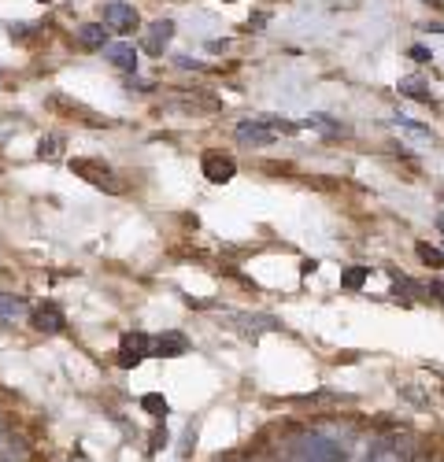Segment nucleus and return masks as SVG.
Here are the masks:
<instances>
[{"label":"nucleus","mask_w":444,"mask_h":462,"mask_svg":"<svg viewBox=\"0 0 444 462\" xmlns=\"http://www.w3.org/2000/svg\"><path fill=\"white\" fill-rule=\"evenodd\" d=\"M400 93H407V97H415V100H422V104H430V100H433L430 93H422V82H415V79H407V82H400Z\"/></svg>","instance_id":"obj_19"},{"label":"nucleus","mask_w":444,"mask_h":462,"mask_svg":"<svg viewBox=\"0 0 444 462\" xmlns=\"http://www.w3.org/2000/svg\"><path fill=\"white\" fill-rule=\"evenodd\" d=\"M23 319H30L26 300H23V296H15V292H0V322L15 326V322H23Z\"/></svg>","instance_id":"obj_11"},{"label":"nucleus","mask_w":444,"mask_h":462,"mask_svg":"<svg viewBox=\"0 0 444 462\" xmlns=\"http://www.w3.org/2000/svg\"><path fill=\"white\" fill-rule=\"evenodd\" d=\"M412 60H419V63H426V60H433V56H430V52H426L422 45H415V49H412Z\"/></svg>","instance_id":"obj_22"},{"label":"nucleus","mask_w":444,"mask_h":462,"mask_svg":"<svg viewBox=\"0 0 444 462\" xmlns=\"http://www.w3.org/2000/svg\"><path fill=\"white\" fill-rule=\"evenodd\" d=\"M304 126H311V130H319V134H326V137H341L348 126L345 123H338L333 115H322V111H311L308 119H304Z\"/></svg>","instance_id":"obj_12"},{"label":"nucleus","mask_w":444,"mask_h":462,"mask_svg":"<svg viewBox=\"0 0 444 462\" xmlns=\"http://www.w3.org/2000/svg\"><path fill=\"white\" fill-rule=\"evenodd\" d=\"M366 278H370V266H348V271L341 274V289L359 292V289L366 285Z\"/></svg>","instance_id":"obj_15"},{"label":"nucleus","mask_w":444,"mask_h":462,"mask_svg":"<svg viewBox=\"0 0 444 462\" xmlns=\"http://www.w3.org/2000/svg\"><path fill=\"white\" fill-rule=\"evenodd\" d=\"M37 5H52V0H37Z\"/></svg>","instance_id":"obj_26"},{"label":"nucleus","mask_w":444,"mask_h":462,"mask_svg":"<svg viewBox=\"0 0 444 462\" xmlns=\"http://www.w3.org/2000/svg\"><path fill=\"white\" fill-rule=\"evenodd\" d=\"M104 60H107L111 67L126 70V74L137 70V49H134L130 42H107V45H104Z\"/></svg>","instance_id":"obj_10"},{"label":"nucleus","mask_w":444,"mask_h":462,"mask_svg":"<svg viewBox=\"0 0 444 462\" xmlns=\"http://www.w3.org/2000/svg\"><path fill=\"white\" fill-rule=\"evenodd\" d=\"M171 37H174V23L171 19H156L153 26L141 33V49L148 56H163V49L171 45Z\"/></svg>","instance_id":"obj_6"},{"label":"nucleus","mask_w":444,"mask_h":462,"mask_svg":"<svg viewBox=\"0 0 444 462\" xmlns=\"http://www.w3.org/2000/svg\"><path fill=\"white\" fill-rule=\"evenodd\" d=\"M148 356H153V337L141 333V329L123 333V340H119V366H123V370L141 366Z\"/></svg>","instance_id":"obj_3"},{"label":"nucleus","mask_w":444,"mask_h":462,"mask_svg":"<svg viewBox=\"0 0 444 462\" xmlns=\"http://www.w3.org/2000/svg\"><path fill=\"white\" fill-rule=\"evenodd\" d=\"M185 352H190V337L178 333V329H167V333L153 337V356H160V359H178Z\"/></svg>","instance_id":"obj_8"},{"label":"nucleus","mask_w":444,"mask_h":462,"mask_svg":"<svg viewBox=\"0 0 444 462\" xmlns=\"http://www.w3.org/2000/svg\"><path fill=\"white\" fill-rule=\"evenodd\" d=\"M100 23L107 30H116V33H134L141 30V15L134 5H126V0H107V5L100 8Z\"/></svg>","instance_id":"obj_2"},{"label":"nucleus","mask_w":444,"mask_h":462,"mask_svg":"<svg viewBox=\"0 0 444 462\" xmlns=\"http://www.w3.org/2000/svg\"><path fill=\"white\" fill-rule=\"evenodd\" d=\"M426 30H433V33H444V23H433V26H426Z\"/></svg>","instance_id":"obj_23"},{"label":"nucleus","mask_w":444,"mask_h":462,"mask_svg":"<svg viewBox=\"0 0 444 462\" xmlns=\"http://www.w3.org/2000/svg\"><path fill=\"white\" fill-rule=\"evenodd\" d=\"M107 33L111 30L104 23H82L79 30H74V42H79V49H86V52H104Z\"/></svg>","instance_id":"obj_9"},{"label":"nucleus","mask_w":444,"mask_h":462,"mask_svg":"<svg viewBox=\"0 0 444 462\" xmlns=\"http://www.w3.org/2000/svg\"><path fill=\"white\" fill-rule=\"evenodd\" d=\"M396 130H400L403 137H412L415 144H433V134H430L426 126L412 123V119H407V115H396Z\"/></svg>","instance_id":"obj_14"},{"label":"nucleus","mask_w":444,"mask_h":462,"mask_svg":"<svg viewBox=\"0 0 444 462\" xmlns=\"http://www.w3.org/2000/svg\"><path fill=\"white\" fill-rule=\"evenodd\" d=\"M49 104H52V107H67L70 115H86V123H89V126H107V119H100V115H97V111H89V107H82V104H74V100H67L63 93H56V97H52Z\"/></svg>","instance_id":"obj_13"},{"label":"nucleus","mask_w":444,"mask_h":462,"mask_svg":"<svg viewBox=\"0 0 444 462\" xmlns=\"http://www.w3.org/2000/svg\"><path fill=\"white\" fill-rule=\"evenodd\" d=\"M141 407H144V411H153L156 418H167V411H171V407H167V400H163V396H156V393L141 396Z\"/></svg>","instance_id":"obj_18"},{"label":"nucleus","mask_w":444,"mask_h":462,"mask_svg":"<svg viewBox=\"0 0 444 462\" xmlns=\"http://www.w3.org/2000/svg\"><path fill=\"white\" fill-rule=\"evenodd\" d=\"M222 5H234V0H222Z\"/></svg>","instance_id":"obj_27"},{"label":"nucleus","mask_w":444,"mask_h":462,"mask_svg":"<svg viewBox=\"0 0 444 462\" xmlns=\"http://www.w3.org/2000/svg\"><path fill=\"white\" fill-rule=\"evenodd\" d=\"M30 326L37 329V333H45V337H52V333H63V326H67V315L60 311V303H42L37 311H30Z\"/></svg>","instance_id":"obj_5"},{"label":"nucleus","mask_w":444,"mask_h":462,"mask_svg":"<svg viewBox=\"0 0 444 462\" xmlns=\"http://www.w3.org/2000/svg\"><path fill=\"white\" fill-rule=\"evenodd\" d=\"M426 5H433V8H440V0H426Z\"/></svg>","instance_id":"obj_25"},{"label":"nucleus","mask_w":444,"mask_h":462,"mask_svg":"<svg viewBox=\"0 0 444 462\" xmlns=\"http://www.w3.org/2000/svg\"><path fill=\"white\" fill-rule=\"evenodd\" d=\"M60 152H63V137L60 134H49V137H42V144H37V156L42 160H60Z\"/></svg>","instance_id":"obj_17"},{"label":"nucleus","mask_w":444,"mask_h":462,"mask_svg":"<svg viewBox=\"0 0 444 462\" xmlns=\"http://www.w3.org/2000/svg\"><path fill=\"white\" fill-rule=\"evenodd\" d=\"M234 137L241 141V144H252V148H267V144H274L278 141V134L271 130V126H264L259 119H248V123H237V130H234Z\"/></svg>","instance_id":"obj_7"},{"label":"nucleus","mask_w":444,"mask_h":462,"mask_svg":"<svg viewBox=\"0 0 444 462\" xmlns=\"http://www.w3.org/2000/svg\"><path fill=\"white\" fill-rule=\"evenodd\" d=\"M415 255H419L426 266H433V271H440V266H444V252L433 248L430 241H419V245H415Z\"/></svg>","instance_id":"obj_16"},{"label":"nucleus","mask_w":444,"mask_h":462,"mask_svg":"<svg viewBox=\"0 0 444 462\" xmlns=\"http://www.w3.org/2000/svg\"><path fill=\"white\" fill-rule=\"evenodd\" d=\"M200 171L211 185H227L237 178V160L227 156V152H204V160H200Z\"/></svg>","instance_id":"obj_4"},{"label":"nucleus","mask_w":444,"mask_h":462,"mask_svg":"<svg viewBox=\"0 0 444 462\" xmlns=\"http://www.w3.org/2000/svg\"><path fill=\"white\" fill-rule=\"evenodd\" d=\"M70 462H89V458H86V455H79V458H70Z\"/></svg>","instance_id":"obj_24"},{"label":"nucleus","mask_w":444,"mask_h":462,"mask_svg":"<svg viewBox=\"0 0 444 462\" xmlns=\"http://www.w3.org/2000/svg\"><path fill=\"white\" fill-rule=\"evenodd\" d=\"M70 174L74 178H82V181H89L93 189H100V192H107V197H123L126 192V181L111 171L104 160H93V156H74L70 160Z\"/></svg>","instance_id":"obj_1"},{"label":"nucleus","mask_w":444,"mask_h":462,"mask_svg":"<svg viewBox=\"0 0 444 462\" xmlns=\"http://www.w3.org/2000/svg\"><path fill=\"white\" fill-rule=\"evenodd\" d=\"M366 462H400V455H396V451H389V448H382V451L370 455Z\"/></svg>","instance_id":"obj_20"},{"label":"nucleus","mask_w":444,"mask_h":462,"mask_svg":"<svg viewBox=\"0 0 444 462\" xmlns=\"http://www.w3.org/2000/svg\"><path fill=\"white\" fill-rule=\"evenodd\" d=\"M426 292H430L437 303H444V282H430V285H426Z\"/></svg>","instance_id":"obj_21"}]
</instances>
